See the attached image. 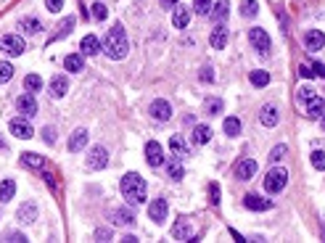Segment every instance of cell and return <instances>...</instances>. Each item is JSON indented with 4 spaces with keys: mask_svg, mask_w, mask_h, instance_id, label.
<instances>
[{
    "mask_svg": "<svg viewBox=\"0 0 325 243\" xmlns=\"http://www.w3.org/2000/svg\"><path fill=\"white\" fill-rule=\"evenodd\" d=\"M101 48H103V53L111 58V61H122V58L127 56L130 43H127V35H124V27H122V24H114V27L106 32Z\"/></svg>",
    "mask_w": 325,
    "mask_h": 243,
    "instance_id": "obj_1",
    "label": "cell"
},
{
    "mask_svg": "<svg viewBox=\"0 0 325 243\" xmlns=\"http://www.w3.org/2000/svg\"><path fill=\"white\" fill-rule=\"evenodd\" d=\"M119 190H122V196L127 198L130 206H140V204L146 201L148 185H146V180L140 177L138 172H127V174L119 180Z\"/></svg>",
    "mask_w": 325,
    "mask_h": 243,
    "instance_id": "obj_2",
    "label": "cell"
},
{
    "mask_svg": "<svg viewBox=\"0 0 325 243\" xmlns=\"http://www.w3.org/2000/svg\"><path fill=\"white\" fill-rule=\"evenodd\" d=\"M286 185H288V172L283 166H275V169L267 172V177H264V190L267 193H280Z\"/></svg>",
    "mask_w": 325,
    "mask_h": 243,
    "instance_id": "obj_3",
    "label": "cell"
},
{
    "mask_svg": "<svg viewBox=\"0 0 325 243\" xmlns=\"http://www.w3.org/2000/svg\"><path fill=\"white\" fill-rule=\"evenodd\" d=\"M248 43H251V48H254L259 56H267L270 48H272L270 35H267L262 27H251V29H248Z\"/></svg>",
    "mask_w": 325,
    "mask_h": 243,
    "instance_id": "obj_4",
    "label": "cell"
},
{
    "mask_svg": "<svg viewBox=\"0 0 325 243\" xmlns=\"http://www.w3.org/2000/svg\"><path fill=\"white\" fill-rule=\"evenodd\" d=\"M108 164V151L103 146H95V148H90V154H87V169H103V166Z\"/></svg>",
    "mask_w": 325,
    "mask_h": 243,
    "instance_id": "obj_5",
    "label": "cell"
},
{
    "mask_svg": "<svg viewBox=\"0 0 325 243\" xmlns=\"http://www.w3.org/2000/svg\"><path fill=\"white\" fill-rule=\"evenodd\" d=\"M148 111H151V116L156 122H169L172 119V103H169V100H164V98H156Z\"/></svg>",
    "mask_w": 325,
    "mask_h": 243,
    "instance_id": "obj_6",
    "label": "cell"
},
{
    "mask_svg": "<svg viewBox=\"0 0 325 243\" xmlns=\"http://www.w3.org/2000/svg\"><path fill=\"white\" fill-rule=\"evenodd\" d=\"M166 214H169V204H166V198H154L151 206H148V217H151L156 225H162L166 220Z\"/></svg>",
    "mask_w": 325,
    "mask_h": 243,
    "instance_id": "obj_7",
    "label": "cell"
},
{
    "mask_svg": "<svg viewBox=\"0 0 325 243\" xmlns=\"http://www.w3.org/2000/svg\"><path fill=\"white\" fill-rule=\"evenodd\" d=\"M146 162H148V166H162L164 164V148L156 143V140H148V146H146Z\"/></svg>",
    "mask_w": 325,
    "mask_h": 243,
    "instance_id": "obj_8",
    "label": "cell"
},
{
    "mask_svg": "<svg viewBox=\"0 0 325 243\" xmlns=\"http://www.w3.org/2000/svg\"><path fill=\"white\" fill-rule=\"evenodd\" d=\"M16 108H19V111L24 114V116H35L37 114V100H35V95L29 93H21L19 98H16Z\"/></svg>",
    "mask_w": 325,
    "mask_h": 243,
    "instance_id": "obj_9",
    "label": "cell"
},
{
    "mask_svg": "<svg viewBox=\"0 0 325 243\" xmlns=\"http://www.w3.org/2000/svg\"><path fill=\"white\" fill-rule=\"evenodd\" d=\"M0 45H3V50L8 56H21L24 53V37H19V35H5L0 40Z\"/></svg>",
    "mask_w": 325,
    "mask_h": 243,
    "instance_id": "obj_10",
    "label": "cell"
},
{
    "mask_svg": "<svg viewBox=\"0 0 325 243\" xmlns=\"http://www.w3.org/2000/svg\"><path fill=\"white\" fill-rule=\"evenodd\" d=\"M256 174V162L254 159H241V162L236 164V177L238 180H251Z\"/></svg>",
    "mask_w": 325,
    "mask_h": 243,
    "instance_id": "obj_11",
    "label": "cell"
},
{
    "mask_svg": "<svg viewBox=\"0 0 325 243\" xmlns=\"http://www.w3.org/2000/svg\"><path fill=\"white\" fill-rule=\"evenodd\" d=\"M16 217H19L21 225H32L37 220V204H35V201H24V204L19 206V214H16Z\"/></svg>",
    "mask_w": 325,
    "mask_h": 243,
    "instance_id": "obj_12",
    "label": "cell"
},
{
    "mask_svg": "<svg viewBox=\"0 0 325 243\" xmlns=\"http://www.w3.org/2000/svg\"><path fill=\"white\" fill-rule=\"evenodd\" d=\"M304 45H307V50L310 53H315V50H323V45H325V35L320 29H310L304 35Z\"/></svg>",
    "mask_w": 325,
    "mask_h": 243,
    "instance_id": "obj_13",
    "label": "cell"
},
{
    "mask_svg": "<svg viewBox=\"0 0 325 243\" xmlns=\"http://www.w3.org/2000/svg\"><path fill=\"white\" fill-rule=\"evenodd\" d=\"M172 238H174V241H190V238H193V228H190V222L185 220V217L174 222V228H172Z\"/></svg>",
    "mask_w": 325,
    "mask_h": 243,
    "instance_id": "obj_14",
    "label": "cell"
},
{
    "mask_svg": "<svg viewBox=\"0 0 325 243\" xmlns=\"http://www.w3.org/2000/svg\"><path fill=\"white\" fill-rule=\"evenodd\" d=\"M11 132L21 140H29L32 135H35V130H32V124L27 119H11Z\"/></svg>",
    "mask_w": 325,
    "mask_h": 243,
    "instance_id": "obj_15",
    "label": "cell"
},
{
    "mask_svg": "<svg viewBox=\"0 0 325 243\" xmlns=\"http://www.w3.org/2000/svg\"><path fill=\"white\" fill-rule=\"evenodd\" d=\"M244 206H246V209H251V212H267V209L272 206V201H270V198L256 196V193H251V196H246V198H244Z\"/></svg>",
    "mask_w": 325,
    "mask_h": 243,
    "instance_id": "obj_16",
    "label": "cell"
},
{
    "mask_svg": "<svg viewBox=\"0 0 325 243\" xmlns=\"http://www.w3.org/2000/svg\"><path fill=\"white\" fill-rule=\"evenodd\" d=\"M98 50H101V40H98L95 35H85L80 43V53L82 56H95Z\"/></svg>",
    "mask_w": 325,
    "mask_h": 243,
    "instance_id": "obj_17",
    "label": "cell"
},
{
    "mask_svg": "<svg viewBox=\"0 0 325 243\" xmlns=\"http://www.w3.org/2000/svg\"><path fill=\"white\" fill-rule=\"evenodd\" d=\"M66 90H69V80H66V74H56L51 80V95L53 98H64Z\"/></svg>",
    "mask_w": 325,
    "mask_h": 243,
    "instance_id": "obj_18",
    "label": "cell"
},
{
    "mask_svg": "<svg viewBox=\"0 0 325 243\" xmlns=\"http://www.w3.org/2000/svg\"><path fill=\"white\" fill-rule=\"evenodd\" d=\"M209 43H212V48L222 50L225 45H228V27H222V24H217V27L212 29V37H209Z\"/></svg>",
    "mask_w": 325,
    "mask_h": 243,
    "instance_id": "obj_19",
    "label": "cell"
},
{
    "mask_svg": "<svg viewBox=\"0 0 325 243\" xmlns=\"http://www.w3.org/2000/svg\"><path fill=\"white\" fill-rule=\"evenodd\" d=\"M85 146H87V130H74L69 138V151L72 154H80Z\"/></svg>",
    "mask_w": 325,
    "mask_h": 243,
    "instance_id": "obj_20",
    "label": "cell"
},
{
    "mask_svg": "<svg viewBox=\"0 0 325 243\" xmlns=\"http://www.w3.org/2000/svg\"><path fill=\"white\" fill-rule=\"evenodd\" d=\"M111 220H114V225L132 228V225H135V214H132L130 209H114V212H111Z\"/></svg>",
    "mask_w": 325,
    "mask_h": 243,
    "instance_id": "obj_21",
    "label": "cell"
},
{
    "mask_svg": "<svg viewBox=\"0 0 325 243\" xmlns=\"http://www.w3.org/2000/svg\"><path fill=\"white\" fill-rule=\"evenodd\" d=\"M64 69L80 74L82 69H85V58H82V53H69V56H66L64 58Z\"/></svg>",
    "mask_w": 325,
    "mask_h": 243,
    "instance_id": "obj_22",
    "label": "cell"
},
{
    "mask_svg": "<svg viewBox=\"0 0 325 243\" xmlns=\"http://www.w3.org/2000/svg\"><path fill=\"white\" fill-rule=\"evenodd\" d=\"M323 114H325V100L320 95H315L312 100H307V116H310V119H320Z\"/></svg>",
    "mask_w": 325,
    "mask_h": 243,
    "instance_id": "obj_23",
    "label": "cell"
},
{
    "mask_svg": "<svg viewBox=\"0 0 325 243\" xmlns=\"http://www.w3.org/2000/svg\"><path fill=\"white\" fill-rule=\"evenodd\" d=\"M169 151H172V156H177V159H185V156L190 154L188 143H185L180 135H172V138H169Z\"/></svg>",
    "mask_w": 325,
    "mask_h": 243,
    "instance_id": "obj_24",
    "label": "cell"
},
{
    "mask_svg": "<svg viewBox=\"0 0 325 243\" xmlns=\"http://www.w3.org/2000/svg\"><path fill=\"white\" fill-rule=\"evenodd\" d=\"M190 140H193L196 146H206L212 140V130L206 127V124H196V127H193V138H190Z\"/></svg>",
    "mask_w": 325,
    "mask_h": 243,
    "instance_id": "obj_25",
    "label": "cell"
},
{
    "mask_svg": "<svg viewBox=\"0 0 325 243\" xmlns=\"http://www.w3.org/2000/svg\"><path fill=\"white\" fill-rule=\"evenodd\" d=\"M259 122L264 124V127H275L278 124V108L275 106H264L259 111Z\"/></svg>",
    "mask_w": 325,
    "mask_h": 243,
    "instance_id": "obj_26",
    "label": "cell"
},
{
    "mask_svg": "<svg viewBox=\"0 0 325 243\" xmlns=\"http://www.w3.org/2000/svg\"><path fill=\"white\" fill-rule=\"evenodd\" d=\"M172 24H174L177 29H185L188 24H190V11H188V8H177L174 16H172Z\"/></svg>",
    "mask_w": 325,
    "mask_h": 243,
    "instance_id": "obj_27",
    "label": "cell"
},
{
    "mask_svg": "<svg viewBox=\"0 0 325 243\" xmlns=\"http://www.w3.org/2000/svg\"><path fill=\"white\" fill-rule=\"evenodd\" d=\"M21 164L32 166V169H45V159L37 154H21Z\"/></svg>",
    "mask_w": 325,
    "mask_h": 243,
    "instance_id": "obj_28",
    "label": "cell"
},
{
    "mask_svg": "<svg viewBox=\"0 0 325 243\" xmlns=\"http://www.w3.org/2000/svg\"><path fill=\"white\" fill-rule=\"evenodd\" d=\"M16 196V180H3L0 182V201H11Z\"/></svg>",
    "mask_w": 325,
    "mask_h": 243,
    "instance_id": "obj_29",
    "label": "cell"
},
{
    "mask_svg": "<svg viewBox=\"0 0 325 243\" xmlns=\"http://www.w3.org/2000/svg\"><path fill=\"white\" fill-rule=\"evenodd\" d=\"M222 130H225L228 138H236V135H241V122L236 119V116H228V119L222 122Z\"/></svg>",
    "mask_w": 325,
    "mask_h": 243,
    "instance_id": "obj_30",
    "label": "cell"
},
{
    "mask_svg": "<svg viewBox=\"0 0 325 243\" xmlns=\"http://www.w3.org/2000/svg\"><path fill=\"white\" fill-rule=\"evenodd\" d=\"M166 172H169L172 180H182V174H185V172H182V164H180L177 156H172L169 162H166Z\"/></svg>",
    "mask_w": 325,
    "mask_h": 243,
    "instance_id": "obj_31",
    "label": "cell"
},
{
    "mask_svg": "<svg viewBox=\"0 0 325 243\" xmlns=\"http://www.w3.org/2000/svg\"><path fill=\"white\" fill-rule=\"evenodd\" d=\"M251 85L254 87H264V85H270V72H264V69H254L251 74Z\"/></svg>",
    "mask_w": 325,
    "mask_h": 243,
    "instance_id": "obj_32",
    "label": "cell"
},
{
    "mask_svg": "<svg viewBox=\"0 0 325 243\" xmlns=\"http://www.w3.org/2000/svg\"><path fill=\"white\" fill-rule=\"evenodd\" d=\"M228 11H230V3H228V0H220V3H217V5H212L209 16H212L214 21H222L225 16H228Z\"/></svg>",
    "mask_w": 325,
    "mask_h": 243,
    "instance_id": "obj_33",
    "label": "cell"
},
{
    "mask_svg": "<svg viewBox=\"0 0 325 243\" xmlns=\"http://www.w3.org/2000/svg\"><path fill=\"white\" fill-rule=\"evenodd\" d=\"M24 87H27L29 93H40V90H43V77H40V74H27V77H24Z\"/></svg>",
    "mask_w": 325,
    "mask_h": 243,
    "instance_id": "obj_34",
    "label": "cell"
},
{
    "mask_svg": "<svg viewBox=\"0 0 325 243\" xmlns=\"http://www.w3.org/2000/svg\"><path fill=\"white\" fill-rule=\"evenodd\" d=\"M19 29H24L27 35H37V32L43 29V24L37 19H19Z\"/></svg>",
    "mask_w": 325,
    "mask_h": 243,
    "instance_id": "obj_35",
    "label": "cell"
},
{
    "mask_svg": "<svg viewBox=\"0 0 325 243\" xmlns=\"http://www.w3.org/2000/svg\"><path fill=\"white\" fill-rule=\"evenodd\" d=\"M241 13H244L246 19L248 16H256L259 13V3H256V0H244V3H241Z\"/></svg>",
    "mask_w": 325,
    "mask_h": 243,
    "instance_id": "obj_36",
    "label": "cell"
},
{
    "mask_svg": "<svg viewBox=\"0 0 325 243\" xmlns=\"http://www.w3.org/2000/svg\"><path fill=\"white\" fill-rule=\"evenodd\" d=\"M72 27H74V16H66V19L61 21V27H58V32H56V40H64L72 32Z\"/></svg>",
    "mask_w": 325,
    "mask_h": 243,
    "instance_id": "obj_37",
    "label": "cell"
},
{
    "mask_svg": "<svg viewBox=\"0 0 325 243\" xmlns=\"http://www.w3.org/2000/svg\"><path fill=\"white\" fill-rule=\"evenodd\" d=\"M13 77V66L8 61H0V85H5V82H11Z\"/></svg>",
    "mask_w": 325,
    "mask_h": 243,
    "instance_id": "obj_38",
    "label": "cell"
},
{
    "mask_svg": "<svg viewBox=\"0 0 325 243\" xmlns=\"http://www.w3.org/2000/svg\"><path fill=\"white\" fill-rule=\"evenodd\" d=\"M312 166H315V169H325V151H312Z\"/></svg>",
    "mask_w": 325,
    "mask_h": 243,
    "instance_id": "obj_39",
    "label": "cell"
},
{
    "mask_svg": "<svg viewBox=\"0 0 325 243\" xmlns=\"http://www.w3.org/2000/svg\"><path fill=\"white\" fill-rule=\"evenodd\" d=\"M286 154H288V148H286V146H275V148L270 151V162L278 164V162H283V159H286Z\"/></svg>",
    "mask_w": 325,
    "mask_h": 243,
    "instance_id": "obj_40",
    "label": "cell"
},
{
    "mask_svg": "<svg viewBox=\"0 0 325 243\" xmlns=\"http://www.w3.org/2000/svg\"><path fill=\"white\" fill-rule=\"evenodd\" d=\"M193 11H196V13H204V16H206V13L212 11V0H193Z\"/></svg>",
    "mask_w": 325,
    "mask_h": 243,
    "instance_id": "obj_41",
    "label": "cell"
},
{
    "mask_svg": "<svg viewBox=\"0 0 325 243\" xmlns=\"http://www.w3.org/2000/svg\"><path fill=\"white\" fill-rule=\"evenodd\" d=\"M222 111V100L220 98H212V100H206V114H220Z\"/></svg>",
    "mask_w": 325,
    "mask_h": 243,
    "instance_id": "obj_42",
    "label": "cell"
},
{
    "mask_svg": "<svg viewBox=\"0 0 325 243\" xmlns=\"http://www.w3.org/2000/svg\"><path fill=\"white\" fill-rule=\"evenodd\" d=\"M93 16H95L98 21H103L106 16H108V8H106L103 3H93Z\"/></svg>",
    "mask_w": 325,
    "mask_h": 243,
    "instance_id": "obj_43",
    "label": "cell"
},
{
    "mask_svg": "<svg viewBox=\"0 0 325 243\" xmlns=\"http://www.w3.org/2000/svg\"><path fill=\"white\" fill-rule=\"evenodd\" d=\"M296 98L302 100V103H307V100H312V98H315V90H312V87H299Z\"/></svg>",
    "mask_w": 325,
    "mask_h": 243,
    "instance_id": "obj_44",
    "label": "cell"
},
{
    "mask_svg": "<svg viewBox=\"0 0 325 243\" xmlns=\"http://www.w3.org/2000/svg\"><path fill=\"white\" fill-rule=\"evenodd\" d=\"M209 201H212V206H220V185H217V182H212L209 185Z\"/></svg>",
    "mask_w": 325,
    "mask_h": 243,
    "instance_id": "obj_45",
    "label": "cell"
},
{
    "mask_svg": "<svg viewBox=\"0 0 325 243\" xmlns=\"http://www.w3.org/2000/svg\"><path fill=\"white\" fill-rule=\"evenodd\" d=\"M45 8H48V11H53V13H58L64 8V0H45Z\"/></svg>",
    "mask_w": 325,
    "mask_h": 243,
    "instance_id": "obj_46",
    "label": "cell"
},
{
    "mask_svg": "<svg viewBox=\"0 0 325 243\" xmlns=\"http://www.w3.org/2000/svg\"><path fill=\"white\" fill-rule=\"evenodd\" d=\"M95 238L98 241H111V230H108V228H98L95 230Z\"/></svg>",
    "mask_w": 325,
    "mask_h": 243,
    "instance_id": "obj_47",
    "label": "cell"
},
{
    "mask_svg": "<svg viewBox=\"0 0 325 243\" xmlns=\"http://www.w3.org/2000/svg\"><path fill=\"white\" fill-rule=\"evenodd\" d=\"M43 138H45V143L53 146V143H56V132H53V127H45V130H43Z\"/></svg>",
    "mask_w": 325,
    "mask_h": 243,
    "instance_id": "obj_48",
    "label": "cell"
},
{
    "mask_svg": "<svg viewBox=\"0 0 325 243\" xmlns=\"http://www.w3.org/2000/svg\"><path fill=\"white\" fill-rule=\"evenodd\" d=\"M212 80H214L212 66H204V69H201V82H212Z\"/></svg>",
    "mask_w": 325,
    "mask_h": 243,
    "instance_id": "obj_49",
    "label": "cell"
},
{
    "mask_svg": "<svg viewBox=\"0 0 325 243\" xmlns=\"http://www.w3.org/2000/svg\"><path fill=\"white\" fill-rule=\"evenodd\" d=\"M299 74H302V77L304 80H310V77H315V72L310 69V66H307V64H302V66H299Z\"/></svg>",
    "mask_w": 325,
    "mask_h": 243,
    "instance_id": "obj_50",
    "label": "cell"
},
{
    "mask_svg": "<svg viewBox=\"0 0 325 243\" xmlns=\"http://www.w3.org/2000/svg\"><path fill=\"white\" fill-rule=\"evenodd\" d=\"M312 72H315V77H325V66L323 64H312Z\"/></svg>",
    "mask_w": 325,
    "mask_h": 243,
    "instance_id": "obj_51",
    "label": "cell"
},
{
    "mask_svg": "<svg viewBox=\"0 0 325 243\" xmlns=\"http://www.w3.org/2000/svg\"><path fill=\"white\" fill-rule=\"evenodd\" d=\"M8 241H16V243H24V241H27V236H24V233H11V236H8Z\"/></svg>",
    "mask_w": 325,
    "mask_h": 243,
    "instance_id": "obj_52",
    "label": "cell"
},
{
    "mask_svg": "<svg viewBox=\"0 0 325 243\" xmlns=\"http://www.w3.org/2000/svg\"><path fill=\"white\" fill-rule=\"evenodd\" d=\"M162 8H172V5H177V0H159Z\"/></svg>",
    "mask_w": 325,
    "mask_h": 243,
    "instance_id": "obj_53",
    "label": "cell"
},
{
    "mask_svg": "<svg viewBox=\"0 0 325 243\" xmlns=\"http://www.w3.org/2000/svg\"><path fill=\"white\" fill-rule=\"evenodd\" d=\"M320 119H323V130H325V114H323V116H320Z\"/></svg>",
    "mask_w": 325,
    "mask_h": 243,
    "instance_id": "obj_54",
    "label": "cell"
},
{
    "mask_svg": "<svg viewBox=\"0 0 325 243\" xmlns=\"http://www.w3.org/2000/svg\"><path fill=\"white\" fill-rule=\"evenodd\" d=\"M0 146H3V140H0Z\"/></svg>",
    "mask_w": 325,
    "mask_h": 243,
    "instance_id": "obj_55",
    "label": "cell"
}]
</instances>
